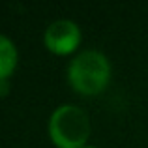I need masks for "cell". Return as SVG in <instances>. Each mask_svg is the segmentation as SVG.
Segmentation results:
<instances>
[{"label": "cell", "mask_w": 148, "mask_h": 148, "mask_svg": "<svg viewBox=\"0 0 148 148\" xmlns=\"http://www.w3.org/2000/svg\"><path fill=\"white\" fill-rule=\"evenodd\" d=\"M111 79V62L103 53L94 49L75 54L68 66V81L83 96H98Z\"/></svg>", "instance_id": "cell-1"}, {"label": "cell", "mask_w": 148, "mask_h": 148, "mask_svg": "<svg viewBox=\"0 0 148 148\" xmlns=\"http://www.w3.org/2000/svg\"><path fill=\"white\" fill-rule=\"evenodd\" d=\"M49 135L56 148H83L90 137V118L86 111L66 103L53 111L49 118Z\"/></svg>", "instance_id": "cell-2"}, {"label": "cell", "mask_w": 148, "mask_h": 148, "mask_svg": "<svg viewBox=\"0 0 148 148\" xmlns=\"http://www.w3.org/2000/svg\"><path fill=\"white\" fill-rule=\"evenodd\" d=\"M43 43L54 54H69L81 43V28L71 19H56L45 28Z\"/></svg>", "instance_id": "cell-3"}, {"label": "cell", "mask_w": 148, "mask_h": 148, "mask_svg": "<svg viewBox=\"0 0 148 148\" xmlns=\"http://www.w3.org/2000/svg\"><path fill=\"white\" fill-rule=\"evenodd\" d=\"M19 53L17 47L13 45V41L8 36L0 34V81L8 79L17 68Z\"/></svg>", "instance_id": "cell-4"}, {"label": "cell", "mask_w": 148, "mask_h": 148, "mask_svg": "<svg viewBox=\"0 0 148 148\" xmlns=\"http://www.w3.org/2000/svg\"><path fill=\"white\" fill-rule=\"evenodd\" d=\"M8 88H10V84H8V79H4V81H0V94H6L8 92Z\"/></svg>", "instance_id": "cell-5"}, {"label": "cell", "mask_w": 148, "mask_h": 148, "mask_svg": "<svg viewBox=\"0 0 148 148\" xmlns=\"http://www.w3.org/2000/svg\"><path fill=\"white\" fill-rule=\"evenodd\" d=\"M83 148H98V146H94V145H86V146H83Z\"/></svg>", "instance_id": "cell-6"}]
</instances>
